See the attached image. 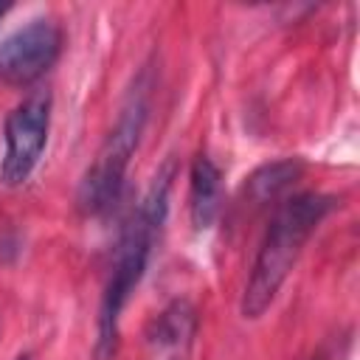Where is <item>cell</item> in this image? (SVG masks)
<instances>
[{
	"label": "cell",
	"instance_id": "1",
	"mask_svg": "<svg viewBox=\"0 0 360 360\" xmlns=\"http://www.w3.org/2000/svg\"><path fill=\"white\" fill-rule=\"evenodd\" d=\"M172 183H174V160H166L155 177L149 180L143 197L124 219L118 239L112 245L110 270L104 278L98 315H96V343H93V360H112L118 349V323L121 312L129 304L135 287L141 284L155 242L163 231V222L169 217V200H172Z\"/></svg>",
	"mask_w": 360,
	"mask_h": 360
},
{
	"label": "cell",
	"instance_id": "2",
	"mask_svg": "<svg viewBox=\"0 0 360 360\" xmlns=\"http://www.w3.org/2000/svg\"><path fill=\"white\" fill-rule=\"evenodd\" d=\"M335 208H340V197L326 191H298L276 208L256 248V256L239 298V312L245 321H259L270 309L281 284L292 273L307 239L318 231V225Z\"/></svg>",
	"mask_w": 360,
	"mask_h": 360
},
{
	"label": "cell",
	"instance_id": "3",
	"mask_svg": "<svg viewBox=\"0 0 360 360\" xmlns=\"http://www.w3.org/2000/svg\"><path fill=\"white\" fill-rule=\"evenodd\" d=\"M152 90H155V70L143 65L129 87L124 90V98L115 112V124L110 127L104 143L98 146L93 163L84 169L79 188H76V208L82 217H107L124 191L129 160L141 143V135L149 121L152 110Z\"/></svg>",
	"mask_w": 360,
	"mask_h": 360
},
{
	"label": "cell",
	"instance_id": "4",
	"mask_svg": "<svg viewBox=\"0 0 360 360\" xmlns=\"http://www.w3.org/2000/svg\"><path fill=\"white\" fill-rule=\"evenodd\" d=\"M51 129V96L34 93L22 98L8 115L3 127V160H0V183L14 188L22 186L42 160Z\"/></svg>",
	"mask_w": 360,
	"mask_h": 360
},
{
	"label": "cell",
	"instance_id": "5",
	"mask_svg": "<svg viewBox=\"0 0 360 360\" xmlns=\"http://www.w3.org/2000/svg\"><path fill=\"white\" fill-rule=\"evenodd\" d=\"M65 45L62 28L51 17H31L0 42V82L28 87L42 79Z\"/></svg>",
	"mask_w": 360,
	"mask_h": 360
},
{
	"label": "cell",
	"instance_id": "6",
	"mask_svg": "<svg viewBox=\"0 0 360 360\" xmlns=\"http://www.w3.org/2000/svg\"><path fill=\"white\" fill-rule=\"evenodd\" d=\"M222 211V172L205 155L197 152L188 169V217L194 231H208Z\"/></svg>",
	"mask_w": 360,
	"mask_h": 360
},
{
	"label": "cell",
	"instance_id": "7",
	"mask_svg": "<svg viewBox=\"0 0 360 360\" xmlns=\"http://www.w3.org/2000/svg\"><path fill=\"white\" fill-rule=\"evenodd\" d=\"M304 160L301 158H278L270 163H262L253 169L245 183H242V202L250 208H264L267 202L278 200L284 191H290L301 174H304Z\"/></svg>",
	"mask_w": 360,
	"mask_h": 360
},
{
	"label": "cell",
	"instance_id": "8",
	"mask_svg": "<svg viewBox=\"0 0 360 360\" xmlns=\"http://www.w3.org/2000/svg\"><path fill=\"white\" fill-rule=\"evenodd\" d=\"M194 335H197V309L188 298L169 301L146 326L149 346L158 352H169V354L188 349Z\"/></svg>",
	"mask_w": 360,
	"mask_h": 360
},
{
	"label": "cell",
	"instance_id": "9",
	"mask_svg": "<svg viewBox=\"0 0 360 360\" xmlns=\"http://www.w3.org/2000/svg\"><path fill=\"white\" fill-rule=\"evenodd\" d=\"M20 250H22L20 236H17L14 231H6V233L0 236V262H14V259L20 256Z\"/></svg>",
	"mask_w": 360,
	"mask_h": 360
},
{
	"label": "cell",
	"instance_id": "10",
	"mask_svg": "<svg viewBox=\"0 0 360 360\" xmlns=\"http://www.w3.org/2000/svg\"><path fill=\"white\" fill-rule=\"evenodd\" d=\"M14 360H34V357H31V352H20Z\"/></svg>",
	"mask_w": 360,
	"mask_h": 360
},
{
	"label": "cell",
	"instance_id": "11",
	"mask_svg": "<svg viewBox=\"0 0 360 360\" xmlns=\"http://www.w3.org/2000/svg\"><path fill=\"white\" fill-rule=\"evenodd\" d=\"M11 8V3H0V20H3V14Z\"/></svg>",
	"mask_w": 360,
	"mask_h": 360
}]
</instances>
